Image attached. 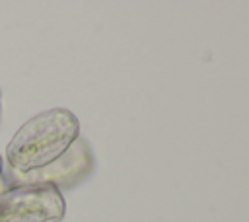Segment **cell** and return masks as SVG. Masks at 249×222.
Returning a JSON list of instances; mask_svg holds the SVG:
<instances>
[{
  "label": "cell",
  "mask_w": 249,
  "mask_h": 222,
  "mask_svg": "<svg viewBox=\"0 0 249 222\" xmlns=\"http://www.w3.org/2000/svg\"><path fill=\"white\" fill-rule=\"evenodd\" d=\"M80 138L78 117L64 107L27 119L6 144L8 171L29 173L56 162Z\"/></svg>",
  "instance_id": "obj_1"
},
{
  "label": "cell",
  "mask_w": 249,
  "mask_h": 222,
  "mask_svg": "<svg viewBox=\"0 0 249 222\" xmlns=\"http://www.w3.org/2000/svg\"><path fill=\"white\" fill-rule=\"evenodd\" d=\"M66 214L62 191L41 183H16L0 191V222H60Z\"/></svg>",
  "instance_id": "obj_2"
},
{
  "label": "cell",
  "mask_w": 249,
  "mask_h": 222,
  "mask_svg": "<svg viewBox=\"0 0 249 222\" xmlns=\"http://www.w3.org/2000/svg\"><path fill=\"white\" fill-rule=\"evenodd\" d=\"M93 167V158L89 154L88 144L78 138L56 162L49 164L47 167L29 171V173H16L8 171V177L12 185L16 183H41V185H53L58 191L74 187L80 179H84Z\"/></svg>",
  "instance_id": "obj_3"
},
{
  "label": "cell",
  "mask_w": 249,
  "mask_h": 222,
  "mask_svg": "<svg viewBox=\"0 0 249 222\" xmlns=\"http://www.w3.org/2000/svg\"><path fill=\"white\" fill-rule=\"evenodd\" d=\"M2 173H4V158L0 156V175H2Z\"/></svg>",
  "instance_id": "obj_4"
},
{
  "label": "cell",
  "mask_w": 249,
  "mask_h": 222,
  "mask_svg": "<svg viewBox=\"0 0 249 222\" xmlns=\"http://www.w3.org/2000/svg\"><path fill=\"white\" fill-rule=\"evenodd\" d=\"M0 107H2V105H0Z\"/></svg>",
  "instance_id": "obj_5"
}]
</instances>
